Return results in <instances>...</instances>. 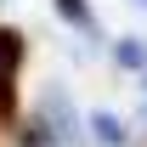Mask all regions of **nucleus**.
I'll use <instances>...</instances> for the list:
<instances>
[{"instance_id": "423d86ee", "label": "nucleus", "mask_w": 147, "mask_h": 147, "mask_svg": "<svg viewBox=\"0 0 147 147\" xmlns=\"http://www.w3.org/2000/svg\"><path fill=\"white\" fill-rule=\"evenodd\" d=\"M17 142L23 147H57V136H51V125L40 113H28V119H17Z\"/></svg>"}, {"instance_id": "7ed1b4c3", "label": "nucleus", "mask_w": 147, "mask_h": 147, "mask_svg": "<svg viewBox=\"0 0 147 147\" xmlns=\"http://www.w3.org/2000/svg\"><path fill=\"white\" fill-rule=\"evenodd\" d=\"M51 6H57V17L68 23L79 40H102V28H96V6H91V0H51Z\"/></svg>"}, {"instance_id": "f03ea898", "label": "nucleus", "mask_w": 147, "mask_h": 147, "mask_svg": "<svg viewBox=\"0 0 147 147\" xmlns=\"http://www.w3.org/2000/svg\"><path fill=\"white\" fill-rule=\"evenodd\" d=\"M85 136H91L96 147H130V125H125L113 108H96L91 119H85Z\"/></svg>"}, {"instance_id": "0eeeda50", "label": "nucleus", "mask_w": 147, "mask_h": 147, "mask_svg": "<svg viewBox=\"0 0 147 147\" xmlns=\"http://www.w3.org/2000/svg\"><path fill=\"white\" fill-rule=\"evenodd\" d=\"M142 91H147V74H142Z\"/></svg>"}, {"instance_id": "f257e3e1", "label": "nucleus", "mask_w": 147, "mask_h": 147, "mask_svg": "<svg viewBox=\"0 0 147 147\" xmlns=\"http://www.w3.org/2000/svg\"><path fill=\"white\" fill-rule=\"evenodd\" d=\"M40 119H45V125H51V136H57V147L62 142H85V119H79V113H74V102H68V91H62V85H45V91H40Z\"/></svg>"}, {"instance_id": "6e6552de", "label": "nucleus", "mask_w": 147, "mask_h": 147, "mask_svg": "<svg viewBox=\"0 0 147 147\" xmlns=\"http://www.w3.org/2000/svg\"><path fill=\"white\" fill-rule=\"evenodd\" d=\"M136 6H147V0H136Z\"/></svg>"}, {"instance_id": "39448f33", "label": "nucleus", "mask_w": 147, "mask_h": 147, "mask_svg": "<svg viewBox=\"0 0 147 147\" xmlns=\"http://www.w3.org/2000/svg\"><path fill=\"white\" fill-rule=\"evenodd\" d=\"M113 62L130 74H147V40L142 34H125V40H113Z\"/></svg>"}, {"instance_id": "20e7f679", "label": "nucleus", "mask_w": 147, "mask_h": 147, "mask_svg": "<svg viewBox=\"0 0 147 147\" xmlns=\"http://www.w3.org/2000/svg\"><path fill=\"white\" fill-rule=\"evenodd\" d=\"M23 57H28V40H23L17 28H0V79H17Z\"/></svg>"}]
</instances>
